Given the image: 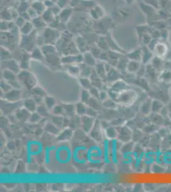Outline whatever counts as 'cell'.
I'll use <instances>...</instances> for the list:
<instances>
[{
    "label": "cell",
    "mask_w": 171,
    "mask_h": 192,
    "mask_svg": "<svg viewBox=\"0 0 171 192\" xmlns=\"http://www.w3.org/2000/svg\"><path fill=\"white\" fill-rule=\"evenodd\" d=\"M90 79H91L93 87H97V88H101L103 87V86H104L103 82H102L101 78L98 76V74L94 75V76L91 75Z\"/></svg>",
    "instance_id": "cell-18"
},
{
    "label": "cell",
    "mask_w": 171,
    "mask_h": 192,
    "mask_svg": "<svg viewBox=\"0 0 171 192\" xmlns=\"http://www.w3.org/2000/svg\"><path fill=\"white\" fill-rule=\"evenodd\" d=\"M151 102L152 101L151 99H147L141 107L140 111L142 114L144 115H149L152 113L151 111Z\"/></svg>",
    "instance_id": "cell-11"
},
{
    "label": "cell",
    "mask_w": 171,
    "mask_h": 192,
    "mask_svg": "<svg viewBox=\"0 0 171 192\" xmlns=\"http://www.w3.org/2000/svg\"><path fill=\"white\" fill-rule=\"evenodd\" d=\"M118 132V139L122 143H126L131 140L132 138V131L128 126H120L116 127Z\"/></svg>",
    "instance_id": "cell-3"
},
{
    "label": "cell",
    "mask_w": 171,
    "mask_h": 192,
    "mask_svg": "<svg viewBox=\"0 0 171 192\" xmlns=\"http://www.w3.org/2000/svg\"><path fill=\"white\" fill-rule=\"evenodd\" d=\"M151 172L153 173H162L165 172L166 168H164L162 164L158 163L157 162L153 163L151 165Z\"/></svg>",
    "instance_id": "cell-26"
},
{
    "label": "cell",
    "mask_w": 171,
    "mask_h": 192,
    "mask_svg": "<svg viewBox=\"0 0 171 192\" xmlns=\"http://www.w3.org/2000/svg\"><path fill=\"white\" fill-rule=\"evenodd\" d=\"M109 93L107 92L105 90H101L100 91V95H99V100L101 101L104 102L106 101L107 99H109Z\"/></svg>",
    "instance_id": "cell-38"
},
{
    "label": "cell",
    "mask_w": 171,
    "mask_h": 192,
    "mask_svg": "<svg viewBox=\"0 0 171 192\" xmlns=\"http://www.w3.org/2000/svg\"><path fill=\"white\" fill-rule=\"evenodd\" d=\"M45 131L53 135H58L59 133L58 127L53 123H48L45 126Z\"/></svg>",
    "instance_id": "cell-21"
},
{
    "label": "cell",
    "mask_w": 171,
    "mask_h": 192,
    "mask_svg": "<svg viewBox=\"0 0 171 192\" xmlns=\"http://www.w3.org/2000/svg\"><path fill=\"white\" fill-rule=\"evenodd\" d=\"M48 109H49L47 108L45 105H40L37 106L36 112L38 113L41 116H43V117H47V116H49V113Z\"/></svg>",
    "instance_id": "cell-23"
},
{
    "label": "cell",
    "mask_w": 171,
    "mask_h": 192,
    "mask_svg": "<svg viewBox=\"0 0 171 192\" xmlns=\"http://www.w3.org/2000/svg\"><path fill=\"white\" fill-rule=\"evenodd\" d=\"M160 148L163 150L170 149L171 148V134L169 133L162 138L160 143Z\"/></svg>",
    "instance_id": "cell-14"
},
{
    "label": "cell",
    "mask_w": 171,
    "mask_h": 192,
    "mask_svg": "<svg viewBox=\"0 0 171 192\" xmlns=\"http://www.w3.org/2000/svg\"><path fill=\"white\" fill-rule=\"evenodd\" d=\"M116 102H116L115 101L112 100V99L109 98V99H107L106 101H104L103 104L107 108H116V106H117V104H116Z\"/></svg>",
    "instance_id": "cell-32"
},
{
    "label": "cell",
    "mask_w": 171,
    "mask_h": 192,
    "mask_svg": "<svg viewBox=\"0 0 171 192\" xmlns=\"http://www.w3.org/2000/svg\"><path fill=\"white\" fill-rule=\"evenodd\" d=\"M18 81L26 88L31 90L37 86V80L33 75L27 71H23L20 73L17 77Z\"/></svg>",
    "instance_id": "cell-1"
},
{
    "label": "cell",
    "mask_w": 171,
    "mask_h": 192,
    "mask_svg": "<svg viewBox=\"0 0 171 192\" xmlns=\"http://www.w3.org/2000/svg\"><path fill=\"white\" fill-rule=\"evenodd\" d=\"M139 66L140 64L137 62V61H131L128 65V71L130 72H135L137 71H138V69L139 68Z\"/></svg>",
    "instance_id": "cell-29"
},
{
    "label": "cell",
    "mask_w": 171,
    "mask_h": 192,
    "mask_svg": "<svg viewBox=\"0 0 171 192\" xmlns=\"http://www.w3.org/2000/svg\"><path fill=\"white\" fill-rule=\"evenodd\" d=\"M96 119L94 117L87 116L86 115L82 116L81 127L83 131L86 133H90L91 129L94 126Z\"/></svg>",
    "instance_id": "cell-4"
},
{
    "label": "cell",
    "mask_w": 171,
    "mask_h": 192,
    "mask_svg": "<svg viewBox=\"0 0 171 192\" xmlns=\"http://www.w3.org/2000/svg\"><path fill=\"white\" fill-rule=\"evenodd\" d=\"M165 155V163L167 164H171V149L164 150L163 152Z\"/></svg>",
    "instance_id": "cell-36"
},
{
    "label": "cell",
    "mask_w": 171,
    "mask_h": 192,
    "mask_svg": "<svg viewBox=\"0 0 171 192\" xmlns=\"http://www.w3.org/2000/svg\"><path fill=\"white\" fill-rule=\"evenodd\" d=\"M162 79L166 82H169L171 81V72H166L163 73L161 76Z\"/></svg>",
    "instance_id": "cell-39"
},
{
    "label": "cell",
    "mask_w": 171,
    "mask_h": 192,
    "mask_svg": "<svg viewBox=\"0 0 171 192\" xmlns=\"http://www.w3.org/2000/svg\"><path fill=\"white\" fill-rule=\"evenodd\" d=\"M86 115L87 116H91V117H96L98 115V112L97 111V109L93 108L92 107L87 106Z\"/></svg>",
    "instance_id": "cell-35"
},
{
    "label": "cell",
    "mask_w": 171,
    "mask_h": 192,
    "mask_svg": "<svg viewBox=\"0 0 171 192\" xmlns=\"http://www.w3.org/2000/svg\"><path fill=\"white\" fill-rule=\"evenodd\" d=\"M12 89H13L12 87L10 85L9 83H8L7 81H1V90L3 91L4 93L8 92L9 91L11 90Z\"/></svg>",
    "instance_id": "cell-33"
},
{
    "label": "cell",
    "mask_w": 171,
    "mask_h": 192,
    "mask_svg": "<svg viewBox=\"0 0 171 192\" xmlns=\"http://www.w3.org/2000/svg\"><path fill=\"white\" fill-rule=\"evenodd\" d=\"M134 152L135 153V156H139L140 157H142V156H144L145 154V150L144 147L142 145H141L140 143L137 144L135 145L134 149Z\"/></svg>",
    "instance_id": "cell-27"
},
{
    "label": "cell",
    "mask_w": 171,
    "mask_h": 192,
    "mask_svg": "<svg viewBox=\"0 0 171 192\" xmlns=\"http://www.w3.org/2000/svg\"><path fill=\"white\" fill-rule=\"evenodd\" d=\"M52 112L56 116H63L65 114V109L63 106L56 105L52 109Z\"/></svg>",
    "instance_id": "cell-28"
},
{
    "label": "cell",
    "mask_w": 171,
    "mask_h": 192,
    "mask_svg": "<svg viewBox=\"0 0 171 192\" xmlns=\"http://www.w3.org/2000/svg\"><path fill=\"white\" fill-rule=\"evenodd\" d=\"M31 91L33 95H39V96H42V97H43V96H45V92H44V90L42 88H41L39 87L36 86L35 87L32 88Z\"/></svg>",
    "instance_id": "cell-31"
},
{
    "label": "cell",
    "mask_w": 171,
    "mask_h": 192,
    "mask_svg": "<svg viewBox=\"0 0 171 192\" xmlns=\"http://www.w3.org/2000/svg\"><path fill=\"white\" fill-rule=\"evenodd\" d=\"M44 101L45 105L47 107V108L49 109H52L54 106L56 105L55 99L51 97V96L45 95Z\"/></svg>",
    "instance_id": "cell-22"
},
{
    "label": "cell",
    "mask_w": 171,
    "mask_h": 192,
    "mask_svg": "<svg viewBox=\"0 0 171 192\" xmlns=\"http://www.w3.org/2000/svg\"><path fill=\"white\" fill-rule=\"evenodd\" d=\"M160 113H151L149 115V117L151 123L159 125V124H163L165 120V118L159 114Z\"/></svg>",
    "instance_id": "cell-12"
},
{
    "label": "cell",
    "mask_w": 171,
    "mask_h": 192,
    "mask_svg": "<svg viewBox=\"0 0 171 192\" xmlns=\"http://www.w3.org/2000/svg\"><path fill=\"white\" fill-rule=\"evenodd\" d=\"M22 96V92L19 89L13 88L8 92L5 93L3 98L8 102H16L19 101Z\"/></svg>",
    "instance_id": "cell-5"
},
{
    "label": "cell",
    "mask_w": 171,
    "mask_h": 192,
    "mask_svg": "<svg viewBox=\"0 0 171 192\" xmlns=\"http://www.w3.org/2000/svg\"><path fill=\"white\" fill-rule=\"evenodd\" d=\"M170 149H171V148H170Z\"/></svg>",
    "instance_id": "cell-41"
},
{
    "label": "cell",
    "mask_w": 171,
    "mask_h": 192,
    "mask_svg": "<svg viewBox=\"0 0 171 192\" xmlns=\"http://www.w3.org/2000/svg\"><path fill=\"white\" fill-rule=\"evenodd\" d=\"M86 105V104L83 103V102L81 101L77 102L76 106H75V107H76V113L77 115L81 116L86 115L87 110V106Z\"/></svg>",
    "instance_id": "cell-16"
},
{
    "label": "cell",
    "mask_w": 171,
    "mask_h": 192,
    "mask_svg": "<svg viewBox=\"0 0 171 192\" xmlns=\"http://www.w3.org/2000/svg\"><path fill=\"white\" fill-rule=\"evenodd\" d=\"M73 136V131L70 128H66L58 135L57 139L58 141L63 142L70 140Z\"/></svg>",
    "instance_id": "cell-8"
},
{
    "label": "cell",
    "mask_w": 171,
    "mask_h": 192,
    "mask_svg": "<svg viewBox=\"0 0 171 192\" xmlns=\"http://www.w3.org/2000/svg\"><path fill=\"white\" fill-rule=\"evenodd\" d=\"M105 135L109 139H116L118 138V132L117 128L113 126H109L105 129Z\"/></svg>",
    "instance_id": "cell-13"
},
{
    "label": "cell",
    "mask_w": 171,
    "mask_h": 192,
    "mask_svg": "<svg viewBox=\"0 0 171 192\" xmlns=\"http://www.w3.org/2000/svg\"><path fill=\"white\" fill-rule=\"evenodd\" d=\"M102 127L100 122L96 120L94 126L90 132V136L91 138L98 142L102 140V137H103V135H102Z\"/></svg>",
    "instance_id": "cell-6"
},
{
    "label": "cell",
    "mask_w": 171,
    "mask_h": 192,
    "mask_svg": "<svg viewBox=\"0 0 171 192\" xmlns=\"http://www.w3.org/2000/svg\"><path fill=\"white\" fill-rule=\"evenodd\" d=\"M65 113H68L70 115H73V112H76V107L72 106V105H66V106H63Z\"/></svg>",
    "instance_id": "cell-37"
},
{
    "label": "cell",
    "mask_w": 171,
    "mask_h": 192,
    "mask_svg": "<svg viewBox=\"0 0 171 192\" xmlns=\"http://www.w3.org/2000/svg\"><path fill=\"white\" fill-rule=\"evenodd\" d=\"M164 108L162 102L159 100H153L151 102V111L153 113H160Z\"/></svg>",
    "instance_id": "cell-17"
},
{
    "label": "cell",
    "mask_w": 171,
    "mask_h": 192,
    "mask_svg": "<svg viewBox=\"0 0 171 192\" xmlns=\"http://www.w3.org/2000/svg\"><path fill=\"white\" fill-rule=\"evenodd\" d=\"M135 145V143L132 141L124 143V145H123L121 148V152L123 154L130 153L132 151H134Z\"/></svg>",
    "instance_id": "cell-15"
},
{
    "label": "cell",
    "mask_w": 171,
    "mask_h": 192,
    "mask_svg": "<svg viewBox=\"0 0 171 192\" xmlns=\"http://www.w3.org/2000/svg\"><path fill=\"white\" fill-rule=\"evenodd\" d=\"M89 91H90V93L92 98L97 99H99L100 91L98 90V88H97V87H92L90 90H89Z\"/></svg>",
    "instance_id": "cell-34"
},
{
    "label": "cell",
    "mask_w": 171,
    "mask_h": 192,
    "mask_svg": "<svg viewBox=\"0 0 171 192\" xmlns=\"http://www.w3.org/2000/svg\"><path fill=\"white\" fill-rule=\"evenodd\" d=\"M137 94L135 91L132 90H126L119 93L117 102L123 105H131L135 101Z\"/></svg>",
    "instance_id": "cell-2"
},
{
    "label": "cell",
    "mask_w": 171,
    "mask_h": 192,
    "mask_svg": "<svg viewBox=\"0 0 171 192\" xmlns=\"http://www.w3.org/2000/svg\"><path fill=\"white\" fill-rule=\"evenodd\" d=\"M24 108H25L27 110H28L30 113L35 112L37 111V104L33 98H28L24 101Z\"/></svg>",
    "instance_id": "cell-10"
},
{
    "label": "cell",
    "mask_w": 171,
    "mask_h": 192,
    "mask_svg": "<svg viewBox=\"0 0 171 192\" xmlns=\"http://www.w3.org/2000/svg\"><path fill=\"white\" fill-rule=\"evenodd\" d=\"M3 78L7 82H11L13 81L17 80V78L15 74L11 71H5L3 74Z\"/></svg>",
    "instance_id": "cell-25"
},
{
    "label": "cell",
    "mask_w": 171,
    "mask_h": 192,
    "mask_svg": "<svg viewBox=\"0 0 171 192\" xmlns=\"http://www.w3.org/2000/svg\"><path fill=\"white\" fill-rule=\"evenodd\" d=\"M33 98H33L34 100H35V102H36V103H37V105H40V103H41V102H42V96L33 95Z\"/></svg>",
    "instance_id": "cell-40"
},
{
    "label": "cell",
    "mask_w": 171,
    "mask_h": 192,
    "mask_svg": "<svg viewBox=\"0 0 171 192\" xmlns=\"http://www.w3.org/2000/svg\"><path fill=\"white\" fill-rule=\"evenodd\" d=\"M16 115L19 121L25 122L29 120L31 113L28 110H27L25 108H24L23 109H18L16 113Z\"/></svg>",
    "instance_id": "cell-9"
},
{
    "label": "cell",
    "mask_w": 171,
    "mask_h": 192,
    "mask_svg": "<svg viewBox=\"0 0 171 192\" xmlns=\"http://www.w3.org/2000/svg\"><path fill=\"white\" fill-rule=\"evenodd\" d=\"M41 119H42V116H41L37 112H33V113H31L28 121L30 123H33V124H35V123L38 122L41 120Z\"/></svg>",
    "instance_id": "cell-30"
},
{
    "label": "cell",
    "mask_w": 171,
    "mask_h": 192,
    "mask_svg": "<svg viewBox=\"0 0 171 192\" xmlns=\"http://www.w3.org/2000/svg\"><path fill=\"white\" fill-rule=\"evenodd\" d=\"M79 83L83 89H86V90H90L93 87L91 79L85 77H81L79 78Z\"/></svg>",
    "instance_id": "cell-19"
},
{
    "label": "cell",
    "mask_w": 171,
    "mask_h": 192,
    "mask_svg": "<svg viewBox=\"0 0 171 192\" xmlns=\"http://www.w3.org/2000/svg\"><path fill=\"white\" fill-rule=\"evenodd\" d=\"M91 95L90 93L89 90H86V89H83L82 90L80 93V101L83 102V103L87 104L89 101L91 99Z\"/></svg>",
    "instance_id": "cell-20"
},
{
    "label": "cell",
    "mask_w": 171,
    "mask_h": 192,
    "mask_svg": "<svg viewBox=\"0 0 171 192\" xmlns=\"http://www.w3.org/2000/svg\"><path fill=\"white\" fill-rule=\"evenodd\" d=\"M128 85L125 83V81L121 80H118L114 83H113L112 87H111V90L115 91L116 92L120 93L123 91L128 90Z\"/></svg>",
    "instance_id": "cell-7"
},
{
    "label": "cell",
    "mask_w": 171,
    "mask_h": 192,
    "mask_svg": "<svg viewBox=\"0 0 171 192\" xmlns=\"http://www.w3.org/2000/svg\"><path fill=\"white\" fill-rule=\"evenodd\" d=\"M158 127V125L156 124H151V123H149V124H148L146 126L144 127V129L143 131L144 132H145L146 133H150V134H153L154 133L155 131H158V130L159 129Z\"/></svg>",
    "instance_id": "cell-24"
}]
</instances>
